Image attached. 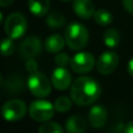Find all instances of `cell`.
<instances>
[{"label": "cell", "instance_id": "obj_20", "mask_svg": "<svg viewBox=\"0 0 133 133\" xmlns=\"http://www.w3.org/2000/svg\"><path fill=\"white\" fill-rule=\"evenodd\" d=\"M72 101L70 98L65 97V96H61V97H58L56 100H55V103H54V108L56 111L58 112H66L68 110H70V108L72 107Z\"/></svg>", "mask_w": 133, "mask_h": 133}, {"label": "cell", "instance_id": "obj_29", "mask_svg": "<svg viewBox=\"0 0 133 133\" xmlns=\"http://www.w3.org/2000/svg\"><path fill=\"white\" fill-rule=\"evenodd\" d=\"M61 1H71V0H61Z\"/></svg>", "mask_w": 133, "mask_h": 133}, {"label": "cell", "instance_id": "obj_22", "mask_svg": "<svg viewBox=\"0 0 133 133\" xmlns=\"http://www.w3.org/2000/svg\"><path fill=\"white\" fill-rule=\"evenodd\" d=\"M15 51V44L11 38H4L1 43V53L3 56H9Z\"/></svg>", "mask_w": 133, "mask_h": 133}, {"label": "cell", "instance_id": "obj_27", "mask_svg": "<svg viewBox=\"0 0 133 133\" xmlns=\"http://www.w3.org/2000/svg\"><path fill=\"white\" fill-rule=\"evenodd\" d=\"M127 70H128V73L131 76H133V57L130 59V61L128 63V66H127Z\"/></svg>", "mask_w": 133, "mask_h": 133}, {"label": "cell", "instance_id": "obj_15", "mask_svg": "<svg viewBox=\"0 0 133 133\" xmlns=\"http://www.w3.org/2000/svg\"><path fill=\"white\" fill-rule=\"evenodd\" d=\"M65 44V39L59 34H52L47 37L45 41V49L49 53H58L60 52Z\"/></svg>", "mask_w": 133, "mask_h": 133}, {"label": "cell", "instance_id": "obj_9", "mask_svg": "<svg viewBox=\"0 0 133 133\" xmlns=\"http://www.w3.org/2000/svg\"><path fill=\"white\" fill-rule=\"evenodd\" d=\"M41 50H42V44L36 36H27L19 45L20 57L26 60L38 55Z\"/></svg>", "mask_w": 133, "mask_h": 133}, {"label": "cell", "instance_id": "obj_10", "mask_svg": "<svg viewBox=\"0 0 133 133\" xmlns=\"http://www.w3.org/2000/svg\"><path fill=\"white\" fill-rule=\"evenodd\" d=\"M72 82V76L70 72L65 68H56L51 76V83L52 85L58 90L66 89Z\"/></svg>", "mask_w": 133, "mask_h": 133}, {"label": "cell", "instance_id": "obj_24", "mask_svg": "<svg viewBox=\"0 0 133 133\" xmlns=\"http://www.w3.org/2000/svg\"><path fill=\"white\" fill-rule=\"evenodd\" d=\"M37 68H38V64L34 58H29L26 60V69L29 73L37 72Z\"/></svg>", "mask_w": 133, "mask_h": 133}, {"label": "cell", "instance_id": "obj_7", "mask_svg": "<svg viewBox=\"0 0 133 133\" xmlns=\"http://www.w3.org/2000/svg\"><path fill=\"white\" fill-rule=\"evenodd\" d=\"M71 68L75 73L78 74H85L90 72L96 62H95V57L91 53L88 52H79L75 54L71 58Z\"/></svg>", "mask_w": 133, "mask_h": 133}, {"label": "cell", "instance_id": "obj_26", "mask_svg": "<svg viewBox=\"0 0 133 133\" xmlns=\"http://www.w3.org/2000/svg\"><path fill=\"white\" fill-rule=\"evenodd\" d=\"M124 133H133V121H130L126 124L124 128Z\"/></svg>", "mask_w": 133, "mask_h": 133}, {"label": "cell", "instance_id": "obj_13", "mask_svg": "<svg viewBox=\"0 0 133 133\" xmlns=\"http://www.w3.org/2000/svg\"><path fill=\"white\" fill-rule=\"evenodd\" d=\"M64 128L66 133H84L86 122L81 115H72L66 119Z\"/></svg>", "mask_w": 133, "mask_h": 133}, {"label": "cell", "instance_id": "obj_19", "mask_svg": "<svg viewBox=\"0 0 133 133\" xmlns=\"http://www.w3.org/2000/svg\"><path fill=\"white\" fill-rule=\"evenodd\" d=\"M94 19L100 26H107L112 22V15L106 9H98L95 12Z\"/></svg>", "mask_w": 133, "mask_h": 133}, {"label": "cell", "instance_id": "obj_21", "mask_svg": "<svg viewBox=\"0 0 133 133\" xmlns=\"http://www.w3.org/2000/svg\"><path fill=\"white\" fill-rule=\"evenodd\" d=\"M38 133H64L61 126L54 122H46L38 128Z\"/></svg>", "mask_w": 133, "mask_h": 133}, {"label": "cell", "instance_id": "obj_17", "mask_svg": "<svg viewBox=\"0 0 133 133\" xmlns=\"http://www.w3.org/2000/svg\"><path fill=\"white\" fill-rule=\"evenodd\" d=\"M46 22L51 28H61L65 24V18L59 11H52L48 15Z\"/></svg>", "mask_w": 133, "mask_h": 133}, {"label": "cell", "instance_id": "obj_2", "mask_svg": "<svg viewBox=\"0 0 133 133\" xmlns=\"http://www.w3.org/2000/svg\"><path fill=\"white\" fill-rule=\"evenodd\" d=\"M64 39L72 50H81L88 42V31L80 23H71L65 28Z\"/></svg>", "mask_w": 133, "mask_h": 133}, {"label": "cell", "instance_id": "obj_23", "mask_svg": "<svg viewBox=\"0 0 133 133\" xmlns=\"http://www.w3.org/2000/svg\"><path fill=\"white\" fill-rule=\"evenodd\" d=\"M54 61L55 63L60 66V68H64L69 63H71V58L68 54L65 53H58L55 57H54Z\"/></svg>", "mask_w": 133, "mask_h": 133}, {"label": "cell", "instance_id": "obj_12", "mask_svg": "<svg viewBox=\"0 0 133 133\" xmlns=\"http://www.w3.org/2000/svg\"><path fill=\"white\" fill-rule=\"evenodd\" d=\"M74 12L82 19H89L95 16V5L91 0H74L73 1Z\"/></svg>", "mask_w": 133, "mask_h": 133}, {"label": "cell", "instance_id": "obj_5", "mask_svg": "<svg viewBox=\"0 0 133 133\" xmlns=\"http://www.w3.org/2000/svg\"><path fill=\"white\" fill-rule=\"evenodd\" d=\"M54 104L46 100H35L29 106V115L35 122L46 123L54 114Z\"/></svg>", "mask_w": 133, "mask_h": 133}, {"label": "cell", "instance_id": "obj_3", "mask_svg": "<svg viewBox=\"0 0 133 133\" xmlns=\"http://www.w3.org/2000/svg\"><path fill=\"white\" fill-rule=\"evenodd\" d=\"M27 29L26 18L20 12L10 14L4 22V31L11 39L20 38L24 35Z\"/></svg>", "mask_w": 133, "mask_h": 133}, {"label": "cell", "instance_id": "obj_8", "mask_svg": "<svg viewBox=\"0 0 133 133\" xmlns=\"http://www.w3.org/2000/svg\"><path fill=\"white\" fill-rule=\"evenodd\" d=\"M117 64H118V56L113 51L103 52L99 56V58L96 62L97 70L102 75H109V74L113 73L114 70L116 69Z\"/></svg>", "mask_w": 133, "mask_h": 133}, {"label": "cell", "instance_id": "obj_18", "mask_svg": "<svg viewBox=\"0 0 133 133\" xmlns=\"http://www.w3.org/2000/svg\"><path fill=\"white\" fill-rule=\"evenodd\" d=\"M103 39H104V44L108 48H115L119 43V33L117 30L110 28L105 31Z\"/></svg>", "mask_w": 133, "mask_h": 133}, {"label": "cell", "instance_id": "obj_11", "mask_svg": "<svg viewBox=\"0 0 133 133\" xmlns=\"http://www.w3.org/2000/svg\"><path fill=\"white\" fill-rule=\"evenodd\" d=\"M88 121L91 127L102 128L107 121V111L102 105H95L88 112Z\"/></svg>", "mask_w": 133, "mask_h": 133}, {"label": "cell", "instance_id": "obj_25", "mask_svg": "<svg viewBox=\"0 0 133 133\" xmlns=\"http://www.w3.org/2000/svg\"><path fill=\"white\" fill-rule=\"evenodd\" d=\"M123 5L126 10L133 14V0H123Z\"/></svg>", "mask_w": 133, "mask_h": 133}, {"label": "cell", "instance_id": "obj_16", "mask_svg": "<svg viewBox=\"0 0 133 133\" xmlns=\"http://www.w3.org/2000/svg\"><path fill=\"white\" fill-rule=\"evenodd\" d=\"M28 7L33 16L43 17L49 11L50 0H28Z\"/></svg>", "mask_w": 133, "mask_h": 133}, {"label": "cell", "instance_id": "obj_4", "mask_svg": "<svg viewBox=\"0 0 133 133\" xmlns=\"http://www.w3.org/2000/svg\"><path fill=\"white\" fill-rule=\"evenodd\" d=\"M27 87L29 91L37 98H45L51 92V83L49 79L38 71L30 73L27 79Z\"/></svg>", "mask_w": 133, "mask_h": 133}, {"label": "cell", "instance_id": "obj_1", "mask_svg": "<svg viewBox=\"0 0 133 133\" xmlns=\"http://www.w3.org/2000/svg\"><path fill=\"white\" fill-rule=\"evenodd\" d=\"M71 99L79 106H88L95 103L101 95V86L91 77L77 78L71 86Z\"/></svg>", "mask_w": 133, "mask_h": 133}, {"label": "cell", "instance_id": "obj_14", "mask_svg": "<svg viewBox=\"0 0 133 133\" xmlns=\"http://www.w3.org/2000/svg\"><path fill=\"white\" fill-rule=\"evenodd\" d=\"M3 89L8 95L20 94L24 89V81L20 76H10L3 82Z\"/></svg>", "mask_w": 133, "mask_h": 133}, {"label": "cell", "instance_id": "obj_6", "mask_svg": "<svg viewBox=\"0 0 133 133\" xmlns=\"http://www.w3.org/2000/svg\"><path fill=\"white\" fill-rule=\"evenodd\" d=\"M26 104L19 99L7 101L3 104L1 112L4 119L8 122H17L22 119L26 114Z\"/></svg>", "mask_w": 133, "mask_h": 133}, {"label": "cell", "instance_id": "obj_28", "mask_svg": "<svg viewBox=\"0 0 133 133\" xmlns=\"http://www.w3.org/2000/svg\"><path fill=\"white\" fill-rule=\"evenodd\" d=\"M14 2V0H0V5L2 7H6L8 5H10Z\"/></svg>", "mask_w": 133, "mask_h": 133}]
</instances>
